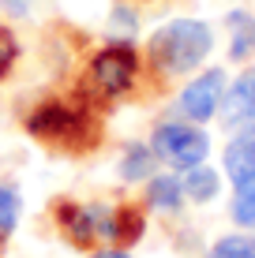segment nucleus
<instances>
[{
  "label": "nucleus",
  "instance_id": "nucleus-1",
  "mask_svg": "<svg viewBox=\"0 0 255 258\" xmlns=\"http://www.w3.org/2000/svg\"><path fill=\"white\" fill-rule=\"evenodd\" d=\"M210 45H214V34H210L207 23L177 19V23L162 26L150 38V60L165 75H180V71H191V68L203 64Z\"/></svg>",
  "mask_w": 255,
  "mask_h": 258
},
{
  "label": "nucleus",
  "instance_id": "nucleus-2",
  "mask_svg": "<svg viewBox=\"0 0 255 258\" xmlns=\"http://www.w3.org/2000/svg\"><path fill=\"white\" fill-rule=\"evenodd\" d=\"M150 150L173 168L188 172V168L203 165V157L210 154V139L199 127H188V123H162L150 139Z\"/></svg>",
  "mask_w": 255,
  "mask_h": 258
},
{
  "label": "nucleus",
  "instance_id": "nucleus-3",
  "mask_svg": "<svg viewBox=\"0 0 255 258\" xmlns=\"http://www.w3.org/2000/svg\"><path fill=\"white\" fill-rule=\"evenodd\" d=\"M135 52H131V45H109L101 49L98 56H94L90 64V83L98 86L101 97H120L131 90V83H135Z\"/></svg>",
  "mask_w": 255,
  "mask_h": 258
},
{
  "label": "nucleus",
  "instance_id": "nucleus-4",
  "mask_svg": "<svg viewBox=\"0 0 255 258\" xmlns=\"http://www.w3.org/2000/svg\"><path fill=\"white\" fill-rule=\"evenodd\" d=\"M90 120L75 116L68 105H41L38 112H30V120H26V127H30V135L38 139H49V142H68V146H79V131L86 127Z\"/></svg>",
  "mask_w": 255,
  "mask_h": 258
},
{
  "label": "nucleus",
  "instance_id": "nucleus-5",
  "mask_svg": "<svg viewBox=\"0 0 255 258\" xmlns=\"http://www.w3.org/2000/svg\"><path fill=\"white\" fill-rule=\"evenodd\" d=\"M222 97H225V75L222 71H203V75L191 79L188 90L180 94V109L195 123H203V120H210L218 112Z\"/></svg>",
  "mask_w": 255,
  "mask_h": 258
},
{
  "label": "nucleus",
  "instance_id": "nucleus-6",
  "mask_svg": "<svg viewBox=\"0 0 255 258\" xmlns=\"http://www.w3.org/2000/svg\"><path fill=\"white\" fill-rule=\"evenodd\" d=\"M222 116H225V127H244L255 120V71L240 75L233 83V90L222 97Z\"/></svg>",
  "mask_w": 255,
  "mask_h": 258
},
{
  "label": "nucleus",
  "instance_id": "nucleus-7",
  "mask_svg": "<svg viewBox=\"0 0 255 258\" xmlns=\"http://www.w3.org/2000/svg\"><path fill=\"white\" fill-rule=\"evenodd\" d=\"M180 187H184V195H188L191 202H210L218 195V172L195 165V168H188V176L180 180Z\"/></svg>",
  "mask_w": 255,
  "mask_h": 258
},
{
  "label": "nucleus",
  "instance_id": "nucleus-8",
  "mask_svg": "<svg viewBox=\"0 0 255 258\" xmlns=\"http://www.w3.org/2000/svg\"><path fill=\"white\" fill-rule=\"evenodd\" d=\"M229 26H233V45H229V52H233V60H244L255 49V19H251L248 12H233L229 15Z\"/></svg>",
  "mask_w": 255,
  "mask_h": 258
},
{
  "label": "nucleus",
  "instance_id": "nucleus-9",
  "mask_svg": "<svg viewBox=\"0 0 255 258\" xmlns=\"http://www.w3.org/2000/svg\"><path fill=\"white\" fill-rule=\"evenodd\" d=\"M184 202V187L177 176H154L150 180V206L158 210H180Z\"/></svg>",
  "mask_w": 255,
  "mask_h": 258
},
{
  "label": "nucleus",
  "instance_id": "nucleus-10",
  "mask_svg": "<svg viewBox=\"0 0 255 258\" xmlns=\"http://www.w3.org/2000/svg\"><path fill=\"white\" fill-rule=\"evenodd\" d=\"M150 168H154V150H146V146H128L124 161H120V176H124L128 183L146 180V176H150Z\"/></svg>",
  "mask_w": 255,
  "mask_h": 258
},
{
  "label": "nucleus",
  "instance_id": "nucleus-11",
  "mask_svg": "<svg viewBox=\"0 0 255 258\" xmlns=\"http://www.w3.org/2000/svg\"><path fill=\"white\" fill-rule=\"evenodd\" d=\"M139 236H143V213L135 206H124L113 213V239L117 243H135Z\"/></svg>",
  "mask_w": 255,
  "mask_h": 258
},
{
  "label": "nucleus",
  "instance_id": "nucleus-12",
  "mask_svg": "<svg viewBox=\"0 0 255 258\" xmlns=\"http://www.w3.org/2000/svg\"><path fill=\"white\" fill-rule=\"evenodd\" d=\"M207 258H255V236H225Z\"/></svg>",
  "mask_w": 255,
  "mask_h": 258
},
{
  "label": "nucleus",
  "instance_id": "nucleus-13",
  "mask_svg": "<svg viewBox=\"0 0 255 258\" xmlns=\"http://www.w3.org/2000/svg\"><path fill=\"white\" fill-rule=\"evenodd\" d=\"M19 221V195L0 183V232H12Z\"/></svg>",
  "mask_w": 255,
  "mask_h": 258
},
{
  "label": "nucleus",
  "instance_id": "nucleus-14",
  "mask_svg": "<svg viewBox=\"0 0 255 258\" xmlns=\"http://www.w3.org/2000/svg\"><path fill=\"white\" fill-rule=\"evenodd\" d=\"M15 56H19V45H15V34L8 30V26H0V79L12 71Z\"/></svg>",
  "mask_w": 255,
  "mask_h": 258
},
{
  "label": "nucleus",
  "instance_id": "nucleus-15",
  "mask_svg": "<svg viewBox=\"0 0 255 258\" xmlns=\"http://www.w3.org/2000/svg\"><path fill=\"white\" fill-rule=\"evenodd\" d=\"M131 30H135V15L128 8H117L113 12V38H131Z\"/></svg>",
  "mask_w": 255,
  "mask_h": 258
},
{
  "label": "nucleus",
  "instance_id": "nucleus-16",
  "mask_svg": "<svg viewBox=\"0 0 255 258\" xmlns=\"http://www.w3.org/2000/svg\"><path fill=\"white\" fill-rule=\"evenodd\" d=\"M233 217L240 225H255V199H236L233 202Z\"/></svg>",
  "mask_w": 255,
  "mask_h": 258
},
{
  "label": "nucleus",
  "instance_id": "nucleus-17",
  "mask_svg": "<svg viewBox=\"0 0 255 258\" xmlns=\"http://www.w3.org/2000/svg\"><path fill=\"white\" fill-rule=\"evenodd\" d=\"M236 199H255V176H248V180L236 183Z\"/></svg>",
  "mask_w": 255,
  "mask_h": 258
},
{
  "label": "nucleus",
  "instance_id": "nucleus-18",
  "mask_svg": "<svg viewBox=\"0 0 255 258\" xmlns=\"http://www.w3.org/2000/svg\"><path fill=\"white\" fill-rule=\"evenodd\" d=\"M0 4H4V8H12L15 15H23V12H26V4H30V0H0Z\"/></svg>",
  "mask_w": 255,
  "mask_h": 258
},
{
  "label": "nucleus",
  "instance_id": "nucleus-19",
  "mask_svg": "<svg viewBox=\"0 0 255 258\" xmlns=\"http://www.w3.org/2000/svg\"><path fill=\"white\" fill-rule=\"evenodd\" d=\"M94 258H128V254H124V251H98Z\"/></svg>",
  "mask_w": 255,
  "mask_h": 258
}]
</instances>
